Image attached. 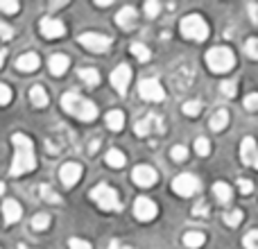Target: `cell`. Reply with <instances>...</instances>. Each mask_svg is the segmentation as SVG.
Masks as SVG:
<instances>
[{
    "mask_svg": "<svg viewBox=\"0 0 258 249\" xmlns=\"http://www.w3.org/2000/svg\"><path fill=\"white\" fill-rule=\"evenodd\" d=\"M3 193H5V183L0 181V195H3Z\"/></svg>",
    "mask_w": 258,
    "mask_h": 249,
    "instance_id": "obj_49",
    "label": "cell"
},
{
    "mask_svg": "<svg viewBox=\"0 0 258 249\" xmlns=\"http://www.w3.org/2000/svg\"><path fill=\"white\" fill-rule=\"evenodd\" d=\"M224 222H227L229 227H238V224L242 222V211L238 209V211H231V213H227V215H224Z\"/></svg>",
    "mask_w": 258,
    "mask_h": 249,
    "instance_id": "obj_31",
    "label": "cell"
},
{
    "mask_svg": "<svg viewBox=\"0 0 258 249\" xmlns=\"http://www.w3.org/2000/svg\"><path fill=\"white\" fill-rule=\"evenodd\" d=\"M61 107H63V111L71 113V116H75L77 120L91 122V120L98 118V107H95L93 102H89V100H84L82 95H77V93L61 95Z\"/></svg>",
    "mask_w": 258,
    "mask_h": 249,
    "instance_id": "obj_2",
    "label": "cell"
},
{
    "mask_svg": "<svg viewBox=\"0 0 258 249\" xmlns=\"http://www.w3.org/2000/svg\"><path fill=\"white\" fill-rule=\"evenodd\" d=\"M80 43L86 50H93V52H104V50L111 48V36L107 34H98V32H84L80 34Z\"/></svg>",
    "mask_w": 258,
    "mask_h": 249,
    "instance_id": "obj_6",
    "label": "cell"
},
{
    "mask_svg": "<svg viewBox=\"0 0 258 249\" xmlns=\"http://www.w3.org/2000/svg\"><path fill=\"white\" fill-rule=\"evenodd\" d=\"M39 193H41V197H43L45 202H50V204H59V202H61V197H59L50 186H45V183L39 188Z\"/></svg>",
    "mask_w": 258,
    "mask_h": 249,
    "instance_id": "obj_28",
    "label": "cell"
},
{
    "mask_svg": "<svg viewBox=\"0 0 258 249\" xmlns=\"http://www.w3.org/2000/svg\"><path fill=\"white\" fill-rule=\"evenodd\" d=\"M245 109H249V111H256L258 109V93H251L245 98Z\"/></svg>",
    "mask_w": 258,
    "mask_h": 249,
    "instance_id": "obj_41",
    "label": "cell"
},
{
    "mask_svg": "<svg viewBox=\"0 0 258 249\" xmlns=\"http://www.w3.org/2000/svg\"><path fill=\"white\" fill-rule=\"evenodd\" d=\"M109 249H125V247H122L118 240H113V242H111V247H109Z\"/></svg>",
    "mask_w": 258,
    "mask_h": 249,
    "instance_id": "obj_46",
    "label": "cell"
},
{
    "mask_svg": "<svg viewBox=\"0 0 258 249\" xmlns=\"http://www.w3.org/2000/svg\"><path fill=\"white\" fill-rule=\"evenodd\" d=\"M59 7H63V3H52L50 5V9H59Z\"/></svg>",
    "mask_w": 258,
    "mask_h": 249,
    "instance_id": "obj_47",
    "label": "cell"
},
{
    "mask_svg": "<svg viewBox=\"0 0 258 249\" xmlns=\"http://www.w3.org/2000/svg\"><path fill=\"white\" fill-rule=\"evenodd\" d=\"M204 242H206V236L202 231H188L186 236H183V245L188 249H200Z\"/></svg>",
    "mask_w": 258,
    "mask_h": 249,
    "instance_id": "obj_20",
    "label": "cell"
},
{
    "mask_svg": "<svg viewBox=\"0 0 258 249\" xmlns=\"http://www.w3.org/2000/svg\"><path fill=\"white\" fill-rule=\"evenodd\" d=\"M154 129H161V118H156V116H147V118H143V120H136V125H134L136 136H147V134L154 132Z\"/></svg>",
    "mask_w": 258,
    "mask_h": 249,
    "instance_id": "obj_15",
    "label": "cell"
},
{
    "mask_svg": "<svg viewBox=\"0 0 258 249\" xmlns=\"http://www.w3.org/2000/svg\"><path fill=\"white\" fill-rule=\"evenodd\" d=\"M39 27L45 39H59V36H63V32H66V25H63L61 21H57V18H43Z\"/></svg>",
    "mask_w": 258,
    "mask_h": 249,
    "instance_id": "obj_14",
    "label": "cell"
},
{
    "mask_svg": "<svg viewBox=\"0 0 258 249\" xmlns=\"http://www.w3.org/2000/svg\"><path fill=\"white\" fill-rule=\"evenodd\" d=\"M39 64H41V59H39V54H36V52H25V54H21V57L16 59V68H18V71H23V73L36 71V68H39Z\"/></svg>",
    "mask_w": 258,
    "mask_h": 249,
    "instance_id": "obj_17",
    "label": "cell"
},
{
    "mask_svg": "<svg viewBox=\"0 0 258 249\" xmlns=\"http://www.w3.org/2000/svg\"><path fill=\"white\" fill-rule=\"evenodd\" d=\"M138 14L134 7H122L120 12L116 14V23L122 27V30H129V27H134V23H136Z\"/></svg>",
    "mask_w": 258,
    "mask_h": 249,
    "instance_id": "obj_18",
    "label": "cell"
},
{
    "mask_svg": "<svg viewBox=\"0 0 258 249\" xmlns=\"http://www.w3.org/2000/svg\"><path fill=\"white\" fill-rule=\"evenodd\" d=\"M138 93H141V98L147 100V102H161V100L165 98V91H163V86L159 84V80H143L141 84H138Z\"/></svg>",
    "mask_w": 258,
    "mask_h": 249,
    "instance_id": "obj_8",
    "label": "cell"
},
{
    "mask_svg": "<svg viewBox=\"0 0 258 249\" xmlns=\"http://www.w3.org/2000/svg\"><path fill=\"white\" fill-rule=\"evenodd\" d=\"M71 249H93V247H91L86 240H80V238H73V240H71Z\"/></svg>",
    "mask_w": 258,
    "mask_h": 249,
    "instance_id": "obj_43",
    "label": "cell"
},
{
    "mask_svg": "<svg viewBox=\"0 0 258 249\" xmlns=\"http://www.w3.org/2000/svg\"><path fill=\"white\" fill-rule=\"evenodd\" d=\"M12 145H14V163L9 168V174L12 177H21L25 172H32L36 168V154H34V145H32L30 136L25 134H14L12 136Z\"/></svg>",
    "mask_w": 258,
    "mask_h": 249,
    "instance_id": "obj_1",
    "label": "cell"
},
{
    "mask_svg": "<svg viewBox=\"0 0 258 249\" xmlns=\"http://www.w3.org/2000/svg\"><path fill=\"white\" fill-rule=\"evenodd\" d=\"M129 82H132V68H129L127 64H120V66H116V71L111 73V84H113V89H116L118 93L125 95Z\"/></svg>",
    "mask_w": 258,
    "mask_h": 249,
    "instance_id": "obj_12",
    "label": "cell"
},
{
    "mask_svg": "<svg viewBox=\"0 0 258 249\" xmlns=\"http://www.w3.org/2000/svg\"><path fill=\"white\" fill-rule=\"evenodd\" d=\"M200 111H202V102L190 100V102L183 104V113H186V116H200Z\"/></svg>",
    "mask_w": 258,
    "mask_h": 249,
    "instance_id": "obj_32",
    "label": "cell"
},
{
    "mask_svg": "<svg viewBox=\"0 0 258 249\" xmlns=\"http://www.w3.org/2000/svg\"><path fill=\"white\" fill-rule=\"evenodd\" d=\"M156 204L152 200H147V197H138L136 202H134V215H136V220H141V222H150V220L156 218Z\"/></svg>",
    "mask_w": 258,
    "mask_h": 249,
    "instance_id": "obj_9",
    "label": "cell"
},
{
    "mask_svg": "<svg viewBox=\"0 0 258 249\" xmlns=\"http://www.w3.org/2000/svg\"><path fill=\"white\" fill-rule=\"evenodd\" d=\"M245 52L249 54L251 59H258V39H249L245 43Z\"/></svg>",
    "mask_w": 258,
    "mask_h": 249,
    "instance_id": "obj_37",
    "label": "cell"
},
{
    "mask_svg": "<svg viewBox=\"0 0 258 249\" xmlns=\"http://www.w3.org/2000/svg\"><path fill=\"white\" fill-rule=\"evenodd\" d=\"M12 89L7 84H0V104H9L12 102Z\"/></svg>",
    "mask_w": 258,
    "mask_h": 249,
    "instance_id": "obj_38",
    "label": "cell"
},
{
    "mask_svg": "<svg viewBox=\"0 0 258 249\" xmlns=\"http://www.w3.org/2000/svg\"><path fill=\"white\" fill-rule=\"evenodd\" d=\"M5 64V50H0V66Z\"/></svg>",
    "mask_w": 258,
    "mask_h": 249,
    "instance_id": "obj_48",
    "label": "cell"
},
{
    "mask_svg": "<svg viewBox=\"0 0 258 249\" xmlns=\"http://www.w3.org/2000/svg\"><path fill=\"white\" fill-rule=\"evenodd\" d=\"M21 249H27V247H23V245H21Z\"/></svg>",
    "mask_w": 258,
    "mask_h": 249,
    "instance_id": "obj_50",
    "label": "cell"
},
{
    "mask_svg": "<svg viewBox=\"0 0 258 249\" xmlns=\"http://www.w3.org/2000/svg\"><path fill=\"white\" fill-rule=\"evenodd\" d=\"M30 100L34 107H45L48 104V93L43 91V86H32L30 89Z\"/></svg>",
    "mask_w": 258,
    "mask_h": 249,
    "instance_id": "obj_21",
    "label": "cell"
},
{
    "mask_svg": "<svg viewBox=\"0 0 258 249\" xmlns=\"http://www.w3.org/2000/svg\"><path fill=\"white\" fill-rule=\"evenodd\" d=\"M159 12H161V5L156 3V0H147L145 3V14L150 18H154V16H159Z\"/></svg>",
    "mask_w": 258,
    "mask_h": 249,
    "instance_id": "obj_36",
    "label": "cell"
},
{
    "mask_svg": "<svg viewBox=\"0 0 258 249\" xmlns=\"http://www.w3.org/2000/svg\"><path fill=\"white\" fill-rule=\"evenodd\" d=\"M50 227V215L45 213H39L32 218V229H36V231H43V229Z\"/></svg>",
    "mask_w": 258,
    "mask_h": 249,
    "instance_id": "obj_29",
    "label": "cell"
},
{
    "mask_svg": "<svg viewBox=\"0 0 258 249\" xmlns=\"http://www.w3.org/2000/svg\"><path fill=\"white\" fill-rule=\"evenodd\" d=\"M3 213H5V224H14V222H18V220H21L23 209H21V204H18L16 200H5Z\"/></svg>",
    "mask_w": 258,
    "mask_h": 249,
    "instance_id": "obj_16",
    "label": "cell"
},
{
    "mask_svg": "<svg viewBox=\"0 0 258 249\" xmlns=\"http://www.w3.org/2000/svg\"><path fill=\"white\" fill-rule=\"evenodd\" d=\"M91 200L104 211H120L122 209V202H120V197H118V193L113 191L111 186H107V183L95 186L93 191H91Z\"/></svg>",
    "mask_w": 258,
    "mask_h": 249,
    "instance_id": "obj_4",
    "label": "cell"
},
{
    "mask_svg": "<svg viewBox=\"0 0 258 249\" xmlns=\"http://www.w3.org/2000/svg\"><path fill=\"white\" fill-rule=\"evenodd\" d=\"M80 80L84 82L86 86H98L100 84V73L95 68H82L80 71Z\"/></svg>",
    "mask_w": 258,
    "mask_h": 249,
    "instance_id": "obj_23",
    "label": "cell"
},
{
    "mask_svg": "<svg viewBox=\"0 0 258 249\" xmlns=\"http://www.w3.org/2000/svg\"><path fill=\"white\" fill-rule=\"evenodd\" d=\"M238 188H240L242 195H249V193L254 191V183H251L249 179H238Z\"/></svg>",
    "mask_w": 258,
    "mask_h": 249,
    "instance_id": "obj_40",
    "label": "cell"
},
{
    "mask_svg": "<svg viewBox=\"0 0 258 249\" xmlns=\"http://www.w3.org/2000/svg\"><path fill=\"white\" fill-rule=\"evenodd\" d=\"M95 5H98V7H109V5H111V0H98Z\"/></svg>",
    "mask_w": 258,
    "mask_h": 249,
    "instance_id": "obj_45",
    "label": "cell"
},
{
    "mask_svg": "<svg viewBox=\"0 0 258 249\" xmlns=\"http://www.w3.org/2000/svg\"><path fill=\"white\" fill-rule=\"evenodd\" d=\"M170 156H172L174 161H186L188 159V150L183 145H174L172 152H170Z\"/></svg>",
    "mask_w": 258,
    "mask_h": 249,
    "instance_id": "obj_34",
    "label": "cell"
},
{
    "mask_svg": "<svg viewBox=\"0 0 258 249\" xmlns=\"http://www.w3.org/2000/svg\"><path fill=\"white\" fill-rule=\"evenodd\" d=\"M213 195L218 197V202H222V204H227L229 200H231V186L224 181H218L213 186Z\"/></svg>",
    "mask_w": 258,
    "mask_h": 249,
    "instance_id": "obj_22",
    "label": "cell"
},
{
    "mask_svg": "<svg viewBox=\"0 0 258 249\" xmlns=\"http://www.w3.org/2000/svg\"><path fill=\"white\" fill-rule=\"evenodd\" d=\"M242 245H245V249H258V231L247 233L245 240H242Z\"/></svg>",
    "mask_w": 258,
    "mask_h": 249,
    "instance_id": "obj_35",
    "label": "cell"
},
{
    "mask_svg": "<svg viewBox=\"0 0 258 249\" xmlns=\"http://www.w3.org/2000/svg\"><path fill=\"white\" fill-rule=\"evenodd\" d=\"M80 177H82V165L80 163H63L61 165V170H59V179H61V183L66 188H73L77 181H80Z\"/></svg>",
    "mask_w": 258,
    "mask_h": 249,
    "instance_id": "obj_13",
    "label": "cell"
},
{
    "mask_svg": "<svg viewBox=\"0 0 258 249\" xmlns=\"http://www.w3.org/2000/svg\"><path fill=\"white\" fill-rule=\"evenodd\" d=\"M107 125L113 129V132H120L122 125H125V113L122 111H109L107 113Z\"/></svg>",
    "mask_w": 258,
    "mask_h": 249,
    "instance_id": "obj_25",
    "label": "cell"
},
{
    "mask_svg": "<svg viewBox=\"0 0 258 249\" xmlns=\"http://www.w3.org/2000/svg\"><path fill=\"white\" fill-rule=\"evenodd\" d=\"M68 64H71V59H68L66 54H52L48 66H50V73H52V75H63V73L68 71Z\"/></svg>",
    "mask_w": 258,
    "mask_h": 249,
    "instance_id": "obj_19",
    "label": "cell"
},
{
    "mask_svg": "<svg viewBox=\"0 0 258 249\" xmlns=\"http://www.w3.org/2000/svg\"><path fill=\"white\" fill-rule=\"evenodd\" d=\"M132 54L138 59V61H150V48L143 43H132Z\"/></svg>",
    "mask_w": 258,
    "mask_h": 249,
    "instance_id": "obj_26",
    "label": "cell"
},
{
    "mask_svg": "<svg viewBox=\"0 0 258 249\" xmlns=\"http://www.w3.org/2000/svg\"><path fill=\"white\" fill-rule=\"evenodd\" d=\"M195 152L200 156H209L211 154V143L206 141V138H197L195 141Z\"/></svg>",
    "mask_w": 258,
    "mask_h": 249,
    "instance_id": "obj_30",
    "label": "cell"
},
{
    "mask_svg": "<svg viewBox=\"0 0 258 249\" xmlns=\"http://www.w3.org/2000/svg\"><path fill=\"white\" fill-rule=\"evenodd\" d=\"M227 122H229L227 109H220V111L215 113L213 118H211V129H213V132H222V129L227 127Z\"/></svg>",
    "mask_w": 258,
    "mask_h": 249,
    "instance_id": "obj_24",
    "label": "cell"
},
{
    "mask_svg": "<svg viewBox=\"0 0 258 249\" xmlns=\"http://www.w3.org/2000/svg\"><path fill=\"white\" fill-rule=\"evenodd\" d=\"M107 163L111 165V168H122L125 165V154L118 150H109L107 152Z\"/></svg>",
    "mask_w": 258,
    "mask_h": 249,
    "instance_id": "obj_27",
    "label": "cell"
},
{
    "mask_svg": "<svg viewBox=\"0 0 258 249\" xmlns=\"http://www.w3.org/2000/svg\"><path fill=\"white\" fill-rule=\"evenodd\" d=\"M249 16H251V21H254V23H258V3L249 5Z\"/></svg>",
    "mask_w": 258,
    "mask_h": 249,
    "instance_id": "obj_44",
    "label": "cell"
},
{
    "mask_svg": "<svg viewBox=\"0 0 258 249\" xmlns=\"http://www.w3.org/2000/svg\"><path fill=\"white\" fill-rule=\"evenodd\" d=\"M220 89H222V93L227 95V98H233V95H236V82H222V84H220Z\"/></svg>",
    "mask_w": 258,
    "mask_h": 249,
    "instance_id": "obj_39",
    "label": "cell"
},
{
    "mask_svg": "<svg viewBox=\"0 0 258 249\" xmlns=\"http://www.w3.org/2000/svg\"><path fill=\"white\" fill-rule=\"evenodd\" d=\"M181 34L190 41H204L209 36V25H206V21L202 16L190 14V16H186L181 21Z\"/></svg>",
    "mask_w": 258,
    "mask_h": 249,
    "instance_id": "obj_5",
    "label": "cell"
},
{
    "mask_svg": "<svg viewBox=\"0 0 258 249\" xmlns=\"http://www.w3.org/2000/svg\"><path fill=\"white\" fill-rule=\"evenodd\" d=\"M12 36H14V30H12V27H9L7 23H0V39L7 41V39H12Z\"/></svg>",
    "mask_w": 258,
    "mask_h": 249,
    "instance_id": "obj_42",
    "label": "cell"
},
{
    "mask_svg": "<svg viewBox=\"0 0 258 249\" xmlns=\"http://www.w3.org/2000/svg\"><path fill=\"white\" fill-rule=\"evenodd\" d=\"M200 188H202L200 179L192 177V174H179V177L172 181V191L181 197L195 195V193H200Z\"/></svg>",
    "mask_w": 258,
    "mask_h": 249,
    "instance_id": "obj_7",
    "label": "cell"
},
{
    "mask_svg": "<svg viewBox=\"0 0 258 249\" xmlns=\"http://www.w3.org/2000/svg\"><path fill=\"white\" fill-rule=\"evenodd\" d=\"M206 66L213 73H227L236 66V57L229 48H211L206 52Z\"/></svg>",
    "mask_w": 258,
    "mask_h": 249,
    "instance_id": "obj_3",
    "label": "cell"
},
{
    "mask_svg": "<svg viewBox=\"0 0 258 249\" xmlns=\"http://www.w3.org/2000/svg\"><path fill=\"white\" fill-rule=\"evenodd\" d=\"M18 9H21V5L14 3V0H0V12H5V14H16Z\"/></svg>",
    "mask_w": 258,
    "mask_h": 249,
    "instance_id": "obj_33",
    "label": "cell"
},
{
    "mask_svg": "<svg viewBox=\"0 0 258 249\" xmlns=\"http://www.w3.org/2000/svg\"><path fill=\"white\" fill-rule=\"evenodd\" d=\"M240 159H242V163H245V165H251V168L258 170V145H256V141L251 136L242 138V143H240Z\"/></svg>",
    "mask_w": 258,
    "mask_h": 249,
    "instance_id": "obj_10",
    "label": "cell"
},
{
    "mask_svg": "<svg viewBox=\"0 0 258 249\" xmlns=\"http://www.w3.org/2000/svg\"><path fill=\"white\" fill-rule=\"evenodd\" d=\"M132 181L136 183V186H141V188L154 186V181H156V170L150 168V165H138V168H134V172H132Z\"/></svg>",
    "mask_w": 258,
    "mask_h": 249,
    "instance_id": "obj_11",
    "label": "cell"
}]
</instances>
